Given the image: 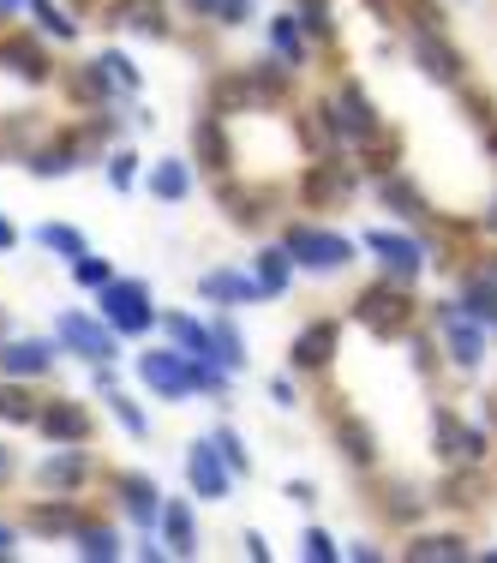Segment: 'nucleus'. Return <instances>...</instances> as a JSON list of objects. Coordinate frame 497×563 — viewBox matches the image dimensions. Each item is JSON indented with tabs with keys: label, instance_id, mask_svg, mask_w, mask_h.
Masks as SVG:
<instances>
[{
	"label": "nucleus",
	"instance_id": "nucleus-33",
	"mask_svg": "<svg viewBox=\"0 0 497 563\" xmlns=\"http://www.w3.org/2000/svg\"><path fill=\"white\" fill-rule=\"evenodd\" d=\"M258 288L264 294H282L288 288V252H264V258H258Z\"/></svg>",
	"mask_w": 497,
	"mask_h": 563
},
{
	"label": "nucleus",
	"instance_id": "nucleus-19",
	"mask_svg": "<svg viewBox=\"0 0 497 563\" xmlns=\"http://www.w3.org/2000/svg\"><path fill=\"white\" fill-rule=\"evenodd\" d=\"M366 246H372L396 276H414L419 271V246H414V240H402V234H366Z\"/></svg>",
	"mask_w": 497,
	"mask_h": 563
},
{
	"label": "nucleus",
	"instance_id": "nucleus-20",
	"mask_svg": "<svg viewBox=\"0 0 497 563\" xmlns=\"http://www.w3.org/2000/svg\"><path fill=\"white\" fill-rule=\"evenodd\" d=\"M169 12L157 7V0H120L114 7V24H132V31H145V36H169Z\"/></svg>",
	"mask_w": 497,
	"mask_h": 563
},
{
	"label": "nucleus",
	"instance_id": "nucleus-32",
	"mask_svg": "<svg viewBox=\"0 0 497 563\" xmlns=\"http://www.w3.org/2000/svg\"><path fill=\"white\" fill-rule=\"evenodd\" d=\"M198 157H204V169H210V174H222V169H228V145H222V133H216L210 120L198 126Z\"/></svg>",
	"mask_w": 497,
	"mask_h": 563
},
{
	"label": "nucleus",
	"instance_id": "nucleus-44",
	"mask_svg": "<svg viewBox=\"0 0 497 563\" xmlns=\"http://www.w3.org/2000/svg\"><path fill=\"white\" fill-rule=\"evenodd\" d=\"M216 450H222V462L234 468V473H246V450H240V438H234V432H216Z\"/></svg>",
	"mask_w": 497,
	"mask_h": 563
},
{
	"label": "nucleus",
	"instance_id": "nucleus-9",
	"mask_svg": "<svg viewBox=\"0 0 497 563\" xmlns=\"http://www.w3.org/2000/svg\"><path fill=\"white\" fill-rule=\"evenodd\" d=\"M330 126H336L342 138H372L378 114H372V102H366L360 91H342L336 102H330Z\"/></svg>",
	"mask_w": 497,
	"mask_h": 563
},
{
	"label": "nucleus",
	"instance_id": "nucleus-28",
	"mask_svg": "<svg viewBox=\"0 0 497 563\" xmlns=\"http://www.w3.org/2000/svg\"><path fill=\"white\" fill-rule=\"evenodd\" d=\"M462 306L479 318V324H497V282L492 276H474V282H467V300Z\"/></svg>",
	"mask_w": 497,
	"mask_h": 563
},
{
	"label": "nucleus",
	"instance_id": "nucleus-23",
	"mask_svg": "<svg viewBox=\"0 0 497 563\" xmlns=\"http://www.w3.org/2000/svg\"><path fill=\"white\" fill-rule=\"evenodd\" d=\"M407 558H414V563H462V558H467V545L455 540V533H431V540L407 545Z\"/></svg>",
	"mask_w": 497,
	"mask_h": 563
},
{
	"label": "nucleus",
	"instance_id": "nucleus-24",
	"mask_svg": "<svg viewBox=\"0 0 497 563\" xmlns=\"http://www.w3.org/2000/svg\"><path fill=\"white\" fill-rule=\"evenodd\" d=\"M348 169L342 162H324V169H312L305 174V198H348Z\"/></svg>",
	"mask_w": 497,
	"mask_h": 563
},
{
	"label": "nucleus",
	"instance_id": "nucleus-8",
	"mask_svg": "<svg viewBox=\"0 0 497 563\" xmlns=\"http://www.w3.org/2000/svg\"><path fill=\"white\" fill-rule=\"evenodd\" d=\"M36 426H43L55 444H84V438H91V420H84L79 402H48V407H36Z\"/></svg>",
	"mask_w": 497,
	"mask_h": 563
},
{
	"label": "nucleus",
	"instance_id": "nucleus-5",
	"mask_svg": "<svg viewBox=\"0 0 497 563\" xmlns=\"http://www.w3.org/2000/svg\"><path fill=\"white\" fill-rule=\"evenodd\" d=\"M60 342H67V348H79L91 366H108L114 360V336L102 324H91L84 312H60Z\"/></svg>",
	"mask_w": 497,
	"mask_h": 563
},
{
	"label": "nucleus",
	"instance_id": "nucleus-37",
	"mask_svg": "<svg viewBox=\"0 0 497 563\" xmlns=\"http://www.w3.org/2000/svg\"><path fill=\"white\" fill-rule=\"evenodd\" d=\"M72 96H79V102H102V96H108V79H102V67L72 72Z\"/></svg>",
	"mask_w": 497,
	"mask_h": 563
},
{
	"label": "nucleus",
	"instance_id": "nucleus-54",
	"mask_svg": "<svg viewBox=\"0 0 497 563\" xmlns=\"http://www.w3.org/2000/svg\"><path fill=\"white\" fill-rule=\"evenodd\" d=\"M486 222H492V228H497V204H492V216H486Z\"/></svg>",
	"mask_w": 497,
	"mask_h": 563
},
{
	"label": "nucleus",
	"instance_id": "nucleus-2",
	"mask_svg": "<svg viewBox=\"0 0 497 563\" xmlns=\"http://www.w3.org/2000/svg\"><path fill=\"white\" fill-rule=\"evenodd\" d=\"M288 258L312 264V271H342V264L354 258V246L342 234H324V228H294V234H288Z\"/></svg>",
	"mask_w": 497,
	"mask_h": 563
},
{
	"label": "nucleus",
	"instance_id": "nucleus-47",
	"mask_svg": "<svg viewBox=\"0 0 497 563\" xmlns=\"http://www.w3.org/2000/svg\"><path fill=\"white\" fill-rule=\"evenodd\" d=\"M246 7H252V0H222L216 19H222V24H246Z\"/></svg>",
	"mask_w": 497,
	"mask_h": 563
},
{
	"label": "nucleus",
	"instance_id": "nucleus-31",
	"mask_svg": "<svg viewBox=\"0 0 497 563\" xmlns=\"http://www.w3.org/2000/svg\"><path fill=\"white\" fill-rule=\"evenodd\" d=\"M186 169L181 162H157V174H150V192H157V198H186Z\"/></svg>",
	"mask_w": 497,
	"mask_h": 563
},
{
	"label": "nucleus",
	"instance_id": "nucleus-17",
	"mask_svg": "<svg viewBox=\"0 0 497 563\" xmlns=\"http://www.w3.org/2000/svg\"><path fill=\"white\" fill-rule=\"evenodd\" d=\"M443 348H450L455 366H479V330L467 324L462 312H450L443 318Z\"/></svg>",
	"mask_w": 497,
	"mask_h": 563
},
{
	"label": "nucleus",
	"instance_id": "nucleus-27",
	"mask_svg": "<svg viewBox=\"0 0 497 563\" xmlns=\"http://www.w3.org/2000/svg\"><path fill=\"white\" fill-rule=\"evenodd\" d=\"M169 336L181 342V354H186V360H198V354H210V330H198L193 318H181V312H169Z\"/></svg>",
	"mask_w": 497,
	"mask_h": 563
},
{
	"label": "nucleus",
	"instance_id": "nucleus-12",
	"mask_svg": "<svg viewBox=\"0 0 497 563\" xmlns=\"http://www.w3.org/2000/svg\"><path fill=\"white\" fill-rule=\"evenodd\" d=\"M479 450H486V438H479L474 426H462L455 414H438V456H450V462H479Z\"/></svg>",
	"mask_w": 497,
	"mask_h": 563
},
{
	"label": "nucleus",
	"instance_id": "nucleus-30",
	"mask_svg": "<svg viewBox=\"0 0 497 563\" xmlns=\"http://www.w3.org/2000/svg\"><path fill=\"white\" fill-rule=\"evenodd\" d=\"M79 558L108 563V558H120V540H114L108 528H79Z\"/></svg>",
	"mask_w": 497,
	"mask_h": 563
},
{
	"label": "nucleus",
	"instance_id": "nucleus-42",
	"mask_svg": "<svg viewBox=\"0 0 497 563\" xmlns=\"http://www.w3.org/2000/svg\"><path fill=\"white\" fill-rule=\"evenodd\" d=\"M72 276H79L84 288H102V282H108L114 271H108V264H102V258H91V252H84V258H72Z\"/></svg>",
	"mask_w": 497,
	"mask_h": 563
},
{
	"label": "nucleus",
	"instance_id": "nucleus-53",
	"mask_svg": "<svg viewBox=\"0 0 497 563\" xmlns=\"http://www.w3.org/2000/svg\"><path fill=\"white\" fill-rule=\"evenodd\" d=\"M12 552V528H0V558H7Z\"/></svg>",
	"mask_w": 497,
	"mask_h": 563
},
{
	"label": "nucleus",
	"instance_id": "nucleus-35",
	"mask_svg": "<svg viewBox=\"0 0 497 563\" xmlns=\"http://www.w3.org/2000/svg\"><path fill=\"white\" fill-rule=\"evenodd\" d=\"M31 12L43 19V31H48V36H79V24H72L67 12L55 7V0H31Z\"/></svg>",
	"mask_w": 497,
	"mask_h": 563
},
{
	"label": "nucleus",
	"instance_id": "nucleus-4",
	"mask_svg": "<svg viewBox=\"0 0 497 563\" xmlns=\"http://www.w3.org/2000/svg\"><path fill=\"white\" fill-rule=\"evenodd\" d=\"M138 378H145L157 395H169V402H181V395L198 390V383H193V360H186V354H145V360H138Z\"/></svg>",
	"mask_w": 497,
	"mask_h": 563
},
{
	"label": "nucleus",
	"instance_id": "nucleus-11",
	"mask_svg": "<svg viewBox=\"0 0 497 563\" xmlns=\"http://www.w3.org/2000/svg\"><path fill=\"white\" fill-rule=\"evenodd\" d=\"M186 473H193V492L198 497H228V462H216V444H193Z\"/></svg>",
	"mask_w": 497,
	"mask_h": 563
},
{
	"label": "nucleus",
	"instance_id": "nucleus-7",
	"mask_svg": "<svg viewBox=\"0 0 497 563\" xmlns=\"http://www.w3.org/2000/svg\"><path fill=\"white\" fill-rule=\"evenodd\" d=\"M36 480H43V492H55V497H72L84 480H91V462H84L79 450H60V456H48V462L36 468Z\"/></svg>",
	"mask_w": 497,
	"mask_h": 563
},
{
	"label": "nucleus",
	"instance_id": "nucleus-15",
	"mask_svg": "<svg viewBox=\"0 0 497 563\" xmlns=\"http://www.w3.org/2000/svg\"><path fill=\"white\" fill-rule=\"evenodd\" d=\"M157 516H162V533H169V552H174V558H193V552H198L193 509H186L181 497H169V509H157Z\"/></svg>",
	"mask_w": 497,
	"mask_h": 563
},
{
	"label": "nucleus",
	"instance_id": "nucleus-52",
	"mask_svg": "<svg viewBox=\"0 0 497 563\" xmlns=\"http://www.w3.org/2000/svg\"><path fill=\"white\" fill-rule=\"evenodd\" d=\"M24 7V0H0V19H12V12H19Z\"/></svg>",
	"mask_w": 497,
	"mask_h": 563
},
{
	"label": "nucleus",
	"instance_id": "nucleus-55",
	"mask_svg": "<svg viewBox=\"0 0 497 563\" xmlns=\"http://www.w3.org/2000/svg\"><path fill=\"white\" fill-rule=\"evenodd\" d=\"M492 157H497V133H492Z\"/></svg>",
	"mask_w": 497,
	"mask_h": 563
},
{
	"label": "nucleus",
	"instance_id": "nucleus-46",
	"mask_svg": "<svg viewBox=\"0 0 497 563\" xmlns=\"http://www.w3.org/2000/svg\"><path fill=\"white\" fill-rule=\"evenodd\" d=\"M305 558H317V563H330V558H336V545H330V533H305Z\"/></svg>",
	"mask_w": 497,
	"mask_h": 563
},
{
	"label": "nucleus",
	"instance_id": "nucleus-21",
	"mask_svg": "<svg viewBox=\"0 0 497 563\" xmlns=\"http://www.w3.org/2000/svg\"><path fill=\"white\" fill-rule=\"evenodd\" d=\"M204 294H210V300H228V306H246L252 294H258V282H246L234 271H210L204 276Z\"/></svg>",
	"mask_w": 497,
	"mask_h": 563
},
{
	"label": "nucleus",
	"instance_id": "nucleus-51",
	"mask_svg": "<svg viewBox=\"0 0 497 563\" xmlns=\"http://www.w3.org/2000/svg\"><path fill=\"white\" fill-rule=\"evenodd\" d=\"M7 480H12V450L0 444V485H7Z\"/></svg>",
	"mask_w": 497,
	"mask_h": 563
},
{
	"label": "nucleus",
	"instance_id": "nucleus-6",
	"mask_svg": "<svg viewBox=\"0 0 497 563\" xmlns=\"http://www.w3.org/2000/svg\"><path fill=\"white\" fill-rule=\"evenodd\" d=\"M414 55H419V67H426L438 84H455V79H462V55H455V48L443 43L431 24H419V31H414Z\"/></svg>",
	"mask_w": 497,
	"mask_h": 563
},
{
	"label": "nucleus",
	"instance_id": "nucleus-18",
	"mask_svg": "<svg viewBox=\"0 0 497 563\" xmlns=\"http://www.w3.org/2000/svg\"><path fill=\"white\" fill-rule=\"evenodd\" d=\"M114 492L126 497V516H132V521H157V485H150L145 473H120Z\"/></svg>",
	"mask_w": 497,
	"mask_h": 563
},
{
	"label": "nucleus",
	"instance_id": "nucleus-10",
	"mask_svg": "<svg viewBox=\"0 0 497 563\" xmlns=\"http://www.w3.org/2000/svg\"><path fill=\"white\" fill-rule=\"evenodd\" d=\"M48 366H55L48 342H0V372L7 378H43Z\"/></svg>",
	"mask_w": 497,
	"mask_h": 563
},
{
	"label": "nucleus",
	"instance_id": "nucleus-25",
	"mask_svg": "<svg viewBox=\"0 0 497 563\" xmlns=\"http://www.w3.org/2000/svg\"><path fill=\"white\" fill-rule=\"evenodd\" d=\"M36 240H43V246L48 252H60V258H84V234H79V228H67V222H43V228H36Z\"/></svg>",
	"mask_w": 497,
	"mask_h": 563
},
{
	"label": "nucleus",
	"instance_id": "nucleus-39",
	"mask_svg": "<svg viewBox=\"0 0 497 563\" xmlns=\"http://www.w3.org/2000/svg\"><path fill=\"white\" fill-rule=\"evenodd\" d=\"M108 407H114V420H120V426H126V432H132V438H145V432H150V420H145V414H138V407H132V402H126V395H120V390H114V395H108Z\"/></svg>",
	"mask_w": 497,
	"mask_h": 563
},
{
	"label": "nucleus",
	"instance_id": "nucleus-22",
	"mask_svg": "<svg viewBox=\"0 0 497 563\" xmlns=\"http://www.w3.org/2000/svg\"><path fill=\"white\" fill-rule=\"evenodd\" d=\"M0 420L7 426H36V395L24 383H0Z\"/></svg>",
	"mask_w": 497,
	"mask_h": 563
},
{
	"label": "nucleus",
	"instance_id": "nucleus-45",
	"mask_svg": "<svg viewBox=\"0 0 497 563\" xmlns=\"http://www.w3.org/2000/svg\"><path fill=\"white\" fill-rule=\"evenodd\" d=\"M384 198H390V204H396V210H402V216H419V192H407L402 181H390V186H384Z\"/></svg>",
	"mask_w": 497,
	"mask_h": 563
},
{
	"label": "nucleus",
	"instance_id": "nucleus-1",
	"mask_svg": "<svg viewBox=\"0 0 497 563\" xmlns=\"http://www.w3.org/2000/svg\"><path fill=\"white\" fill-rule=\"evenodd\" d=\"M102 318H108V330H120V336H145L150 324H157V312H150V288L145 282H102Z\"/></svg>",
	"mask_w": 497,
	"mask_h": 563
},
{
	"label": "nucleus",
	"instance_id": "nucleus-38",
	"mask_svg": "<svg viewBox=\"0 0 497 563\" xmlns=\"http://www.w3.org/2000/svg\"><path fill=\"white\" fill-rule=\"evenodd\" d=\"M96 67H102V79H108V84H126V91H138V67H132L126 55H102Z\"/></svg>",
	"mask_w": 497,
	"mask_h": 563
},
{
	"label": "nucleus",
	"instance_id": "nucleus-43",
	"mask_svg": "<svg viewBox=\"0 0 497 563\" xmlns=\"http://www.w3.org/2000/svg\"><path fill=\"white\" fill-rule=\"evenodd\" d=\"M276 48H282L288 67H300V31H294V19H276Z\"/></svg>",
	"mask_w": 497,
	"mask_h": 563
},
{
	"label": "nucleus",
	"instance_id": "nucleus-41",
	"mask_svg": "<svg viewBox=\"0 0 497 563\" xmlns=\"http://www.w3.org/2000/svg\"><path fill=\"white\" fill-rule=\"evenodd\" d=\"M300 24L312 36H330V0H300Z\"/></svg>",
	"mask_w": 497,
	"mask_h": 563
},
{
	"label": "nucleus",
	"instance_id": "nucleus-49",
	"mask_svg": "<svg viewBox=\"0 0 497 563\" xmlns=\"http://www.w3.org/2000/svg\"><path fill=\"white\" fill-rule=\"evenodd\" d=\"M12 246H19V228H12L7 216H0V252H12Z\"/></svg>",
	"mask_w": 497,
	"mask_h": 563
},
{
	"label": "nucleus",
	"instance_id": "nucleus-29",
	"mask_svg": "<svg viewBox=\"0 0 497 563\" xmlns=\"http://www.w3.org/2000/svg\"><path fill=\"white\" fill-rule=\"evenodd\" d=\"M210 354L228 366V372H234V366H246V354H240V330L228 324V318H222V324H210Z\"/></svg>",
	"mask_w": 497,
	"mask_h": 563
},
{
	"label": "nucleus",
	"instance_id": "nucleus-48",
	"mask_svg": "<svg viewBox=\"0 0 497 563\" xmlns=\"http://www.w3.org/2000/svg\"><path fill=\"white\" fill-rule=\"evenodd\" d=\"M390 509H396V516H419V504H414V492H396V504H390Z\"/></svg>",
	"mask_w": 497,
	"mask_h": 563
},
{
	"label": "nucleus",
	"instance_id": "nucleus-13",
	"mask_svg": "<svg viewBox=\"0 0 497 563\" xmlns=\"http://www.w3.org/2000/svg\"><path fill=\"white\" fill-rule=\"evenodd\" d=\"M0 60H7V72H19V79H31V84L48 79V55L36 43H24V36H7V43H0Z\"/></svg>",
	"mask_w": 497,
	"mask_h": 563
},
{
	"label": "nucleus",
	"instance_id": "nucleus-16",
	"mask_svg": "<svg viewBox=\"0 0 497 563\" xmlns=\"http://www.w3.org/2000/svg\"><path fill=\"white\" fill-rule=\"evenodd\" d=\"M24 528L31 533H79V509H72V497H55V504L24 509Z\"/></svg>",
	"mask_w": 497,
	"mask_h": 563
},
{
	"label": "nucleus",
	"instance_id": "nucleus-40",
	"mask_svg": "<svg viewBox=\"0 0 497 563\" xmlns=\"http://www.w3.org/2000/svg\"><path fill=\"white\" fill-rule=\"evenodd\" d=\"M132 181H138V157H132V150H120V157H108V186H114V192H126Z\"/></svg>",
	"mask_w": 497,
	"mask_h": 563
},
{
	"label": "nucleus",
	"instance_id": "nucleus-50",
	"mask_svg": "<svg viewBox=\"0 0 497 563\" xmlns=\"http://www.w3.org/2000/svg\"><path fill=\"white\" fill-rule=\"evenodd\" d=\"M186 7H193V12H204V19H216V7H222V0H186Z\"/></svg>",
	"mask_w": 497,
	"mask_h": 563
},
{
	"label": "nucleus",
	"instance_id": "nucleus-26",
	"mask_svg": "<svg viewBox=\"0 0 497 563\" xmlns=\"http://www.w3.org/2000/svg\"><path fill=\"white\" fill-rule=\"evenodd\" d=\"M336 438H342V456H348V462H360V468H372V462H378V450H372V432H366V426H354V420H342V426H336Z\"/></svg>",
	"mask_w": 497,
	"mask_h": 563
},
{
	"label": "nucleus",
	"instance_id": "nucleus-3",
	"mask_svg": "<svg viewBox=\"0 0 497 563\" xmlns=\"http://www.w3.org/2000/svg\"><path fill=\"white\" fill-rule=\"evenodd\" d=\"M360 324L366 330H378V336H396V330H407V294L402 288H390V282H378V288H366L360 294Z\"/></svg>",
	"mask_w": 497,
	"mask_h": 563
},
{
	"label": "nucleus",
	"instance_id": "nucleus-36",
	"mask_svg": "<svg viewBox=\"0 0 497 563\" xmlns=\"http://www.w3.org/2000/svg\"><path fill=\"white\" fill-rule=\"evenodd\" d=\"M210 96H216V108H246V102L258 96V84H246V79H222Z\"/></svg>",
	"mask_w": 497,
	"mask_h": 563
},
{
	"label": "nucleus",
	"instance_id": "nucleus-14",
	"mask_svg": "<svg viewBox=\"0 0 497 563\" xmlns=\"http://www.w3.org/2000/svg\"><path fill=\"white\" fill-rule=\"evenodd\" d=\"M330 354H336V324L300 330V342H294V366H300V372H317V366H330Z\"/></svg>",
	"mask_w": 497,
	"mask_h": 563
},
{
	"label": "nucleus",
	"instance_id": "nucleus-34",
	"mask_svg": "<svg viewBox=\"0 0 497 563\" xmlns=\"http://www.w3.org/2000/svg\"><path fill=\"white\" fill-rule=\"evenodd\" d=\"M67 169H79L67 145H55V150H36V157H31V174H43V181H55V174H67Z\"/></svg>",
	"mask_w": 497,
	"mask_h": 563
}]
</instances>
